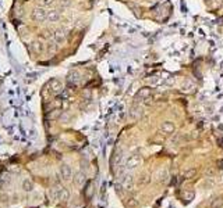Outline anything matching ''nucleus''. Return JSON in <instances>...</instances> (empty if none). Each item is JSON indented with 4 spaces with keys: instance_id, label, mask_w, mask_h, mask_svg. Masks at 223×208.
<instances>
[{
    "instance_id": "nucleus-8",
    "label": "nucleus",
    "mask_w": 223,
    "mask_h": 208,
    "mask_svg": "<svg viewBox=\"0 0 223 208\" xmlns=\"http://www.w3.org/2000/svg\"><path fill=\"white\" fill-rule=\"evenodd\" d=\"M67 82L70 85H77L80 82V74L77 71H70L67 75Z\"/></svg>"
},
{
    "instance_id": "nucleus-7",
    "label": "nucleus",
    "mask_w": 223,
    "mask_h": 208,
    "mask_svg": "<svg viewBox=\"0 0 223 208\" xmlns=\"http://www.w3.org/2000/svg\"><path fill=\"white\" fill-rule=\"evenodd\" d=\"M60 172H61V176H63V179L64 180H70L71 178H73V171H71V168H70L69 165H61L60 168Z\"/></svg>"
},
{
    "instance_id": "nucleus-13",
    "label": "nucleus",
    "mask_w": 223,
    "mask_h": 208,
    "mask_svg": "<svg viewBox=\"0 0 223 208\" xmlns=\"http://www.w3.org/2000/svg\"><path fill=\"white\" fill-rule=\"evenodd\" d=\"M142 115V110L139 107H133V110H131V118H134V119H135V118H139V117Z\"/></svg>"
},
{
    "instance_id": "nucleus-3",
    "label": "nucleus",
    "mask_w": 223,
    "mask_h": 208,
    "mask_svg": "<svg viewBox=\"0 0 223 208\" xmlns=\"http://www.w3.org/2000/svg\"><path fill=\"white\" fill-rule=\"evenodd\" d=\"M67 38V32L64 29H56L54 32L52 33V39L56 42V43H63Z\"/></svg>"
},
{
    "instance_id": "nucleus-4",
    "label": "nucleus",
    "mask_w": 223,
    "mask_h": 208,
    "mask_svg": "<svg viewBox=\"0 0 223 208\" xmlns=\"http://www.w3.org/2000/svg\"><path fill=\"white\" fill-rule=\"evenodd\" d=\"M160 131H162L165 135H172V133L176 131V126L170 121H165V122H162V125H160Z\"/></svg>"
},
{
    "instance_id": "nucleus-19",
    "label": "nucleus",
    "mask_w": 223,
    "mask_h": 208,
    "mask_svg": "<svg viewBox=\"0 0 223 208\" xmlns=\"http://www.w3.org/2000/svg\"><path fill=\"white\" fill-rule=\"evenodd\" d=\"M195 172H197L195 169H191V171H188V172L186 173V178L188 179V178H191V176H194V175H195Z\"/></svg>"
},
{
    "instance_id": "nucleus-9",
    "label": "nucleus",
    "mask_w": 223,
    "mask_h": 208,
    "mask_svg": "<svg viewBox=\"0 0 223 208\" xmlns=\"http://www.w3.org/2000/svg\"><path fill=\"white\" fill-rule=\"evenodd\" d=\"M46 20H48L49 22H57V21L60 20V14H59V11H56V10H50V11H48Z\"/></svg>"
},
{
    "instance_id": "nucleus-5",
    "label": "nucleus",
    "mask_w": 223,
    "mask_h": 208,
    "mask_svg": "<svg viewBox=\"0 0 223 208\" xmlns=\"http://www.w3.org/2000/svg\"><path fill=\"white\" fill-rule=\"evenodd\" d=\"M49 88H50V90H52L54 94H59V93H61V90H63V85H61V82L59 79H52L49 82Z\"/></svg>"
},
{
    "instance_id": "nucleus-18",
    "label": "nucleus",
    "mask_w": 223,
    "mask_h": 208,
    "mask_svg": "<svg viewBox=\"0 0 223 208\" xmlns=\"http://www.w3.org/2000/svg\"><path fill=\"white\" fill-rule=\"evenodd\" d=\"M24 187H25V190H27V192H29V190L32 189V184H31V182L25 180V182H24Z\"/></svg>"
},
{
    "instance_id": "nucleus-6",
    "label": "nucleus",
    "mask_w": 223,
    "mask_h": 208,
    "mask_svg": "<svg viewBox=\"0 0 223 208\" xmlns=\"http://www.w3.org/2000/svg\"><path fill=\"white\" fill-rule=\"evenodd\" d=\"M151 94V89L149 88H141L135 94V101H141V100H148V96Z\"/></svg>"
},
{
    "instance_id": "nucleus-14",
    "label": "nucleus",
    "mask_w": 223,
    "mask_h": 208,
    "mask_svg": "<svg viewBox=\"0 0 223 208\" xmlns=\"http://www.w3.org/2000/svg\"><path fill=\"white\" fill-rule=\"evenodd\" d=\"M222 205H223V200H222V198H216V200L212 201L211 207H212V208H220Z\"/></svg>"
},
{
    "instance_id": "nucleus-15",
    "label": "nucleus",
    "mask_w": 223,
    "mask_h": 208,
    "mask_svg": "<svg viewBox=\"0 0 223 208\" xmlns=\"http://www.w3.org/2000/svg\"><path fill=\"white\" fill-rule=\"evenodd\" d=\"M84 182H85V175H84V173H78V175L75 176V183L82 184Z\"/></svg>"
},
{
    "instance_id": "nucleus-10",
    "label": "nucleus",
    "mask_w": 223,
    "mask_h": 208,
    "mask_svg": "<svg viewBox=\"0 0 223 208\" xmlns=\"http://www.w3.org/2000/svg\"><path fill=\"white\" fill-rule=\"evenodd\" d=\"M183 90L186 93H191L195 90V83L192 82L191 79H187L184 80V83H183Z\"/></svg>"
},
{
    "instance_id": "nucleus-20",
    "label": "nucleus",
    "mask_w": 223,
    "mask_h": 208,
    "mask_svg": "<svg viewBox=\"0 0 223 208\" xmlns=\"http://www.w3.org/2000/svg\"><path fill=\"white\" fill-rule=\"evenodd\" d=\"M213 173H215V171H213V169H208V171H207V175L208 176H212Z\"/></svg>"
},
{
    "instance_id": "nucleus-1",
    "label": "nucleus",
    "mask_w": 223,
    "mask_h": 208,
    "mask_svg": "<svg viewBox=\"0 0 223 208\" xmlns=\"http://www.w3.org/2000/svg\"><path fill=\"white\" fill-rule=\"evenodd\" d=\"M141 162H142L141 156H139V154H133V156H130L126 160L124 168L126 169H134V168H137V167H139Z\"/></svg>"
},
{
    "instance_id": "nucleus-16",
    "label": "nucleus",
    "mask_w": 223,
    "mask_h": 208,
    "mask_svg": "<svg viewBox=\"0 0 223 208\" xmlns=\"http://www.w3.org/2000/svg\"><path fill=\"white\" fill-rule=\"evenodd\" d=\"M54 0H38V3H39V7H48L50 4H53Z\"/></svg>"
},
{
    "instance_id": "nucleus-17",
    "label": "nucleus",
    "mask_w": 223,
    "mask_h": 208,
    "mask_svg": "<svg viewBox=\"0 0 223 208\" xmlns=\"http://www.w3.org/2000/svg\"><path fill=\"white\" fill-rule=\"evenodd\" d=\"M113 156H114V157H113V162H114V164H117L119 161L122 160V151L119 150V151L116 153V154H113Z\"/></svg>"
},
{
    "instance_id": "nucleus-2",
    "label": "nucleus",
    "mask_w": 223,
    "mask_h": 208,
    "mask_svg": "<svg viewBox=\"0 0 223 208\" xmlns=\"http://www.w3.org/2000/svg\"><path fill=\"white\" fill-rule=\"evenodd\" d=\"M46 15H48V11L45 10V7H37V8H34L32 13H31L32 20L39 21V22L46 20Z\"/></svg>"
},
{
    "instance_id": "nucleus-11",
    "label": "nucleus",
    "mask_w": 223,
    "mask_h": 208,
    "mask_svg": "<svg viewBox=\"0 0 223 208\" xmlns=\"http://www.w3.org/2000/svg\"><path fill=\"white\" fill-rule=\"evenodd\" d=\"M56 197L59 198V200H67V198H69V193H67L66 189L59 187L56 190Z\"/></svg>"
},
{
    "instance_id": "nucleus-12",
    "label": "nucleus",
    "mask_w": 223,
    "mask_h": 208,
    "mask_svg": "<svg viewBox=\"0 0 223 208\" xmlns=\"http://www.w3.org/2000/svg\"><path fill=\"white\" fill-rule=\"evenodd\" d=\"M156 179L159 180V182H165L166 180V178H169V175H167V171L166 169H160V171H158V173H156Z\"/></svg>"
}]
</instances>
